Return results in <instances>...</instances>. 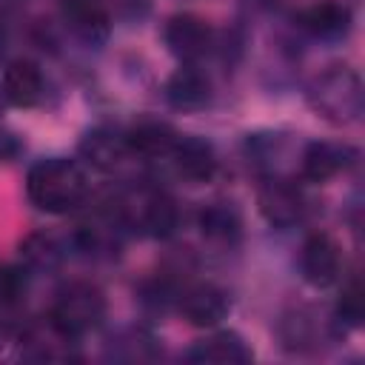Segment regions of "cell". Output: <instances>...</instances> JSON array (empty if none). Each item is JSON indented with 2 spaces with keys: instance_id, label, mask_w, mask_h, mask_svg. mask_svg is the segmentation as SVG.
Returning <instances> with one entry per match:
<instances>
[{
  "instance_id": "obj_16",
  "label": "cell",
  "mask_w": 365,
  "mask_h": 365,
  "mask_svg": "<svg viewBox=\"0 0 365 365\" xmlns=\"http://www.w3.org/2000/svg\"><path fill=\"white\" fill-rule=\"evenodd\" d=\"M60 23L63 31L86 48L106 46L114 29L106 0H60Z\"/></svg>"
},
{
  "instance_id": "obj_15",
  "label": "cell",
  "mask_w": 365,
  "mask_h": 365,
  "mask_svg": "<svg viewBox=\"0 0 365 365\" xmlns=\"http://www.w3.org/2000/svg\"><path fill=\"white\" fill-rule=\"evenodd\" d=\"M163 165L177 180L188 182V185H205L220 171V154H217L211 140H205L200 134H182L180 131V137H177V143H174V148Z\"/></svg>"
},
{
  "instance_id": "obj_20",
  "label": "cell",
  "mask_w": 365,
  "mask_h": 365,
  "mask_svg": "<svg viewBox=\"0 0 365 365\" xmlns=\"http://www.w3.org/2000/svg\"><path fill=\"white\" fill-rule=\"evenodd\" d=\"M71 257H74V251H71L68 234H57V231H46V228L26 234L17 245V262L31 277L57 274Z\"/></svg>"
},
{
  "instance_id": "obj_28",
  "label": "cell",
  "mask_w": 365,
  "mask_h": 365,
  "mask_svg": "<svg viewBox=\"0 0 365 365\" xmlns=\"http://www.w3.org/2000/svg\"><path fill=\"white\" fill-rule=\"evenodd\" d=\"M0 3H6V6H11V3H20V0H0Z\"/></svg>"
},
{
  "instance_id": "obj_22",
  "label": "cell",
  "mask_w": 365,
  "mask_h": 365,
  "mask_svg": "<svg viewBox=\"0 0 365 365\" xmlns=\"http://www.w3.org/2000/svg\"><path fill=\"white\" fill-rule=\"evenodd\" d=\"M177 137H180V131L171 123L157 120V117H143V120L125 125V140H128L131 157L143 160V163H151V165L165 163Z\"/></svg>"
},
{
  "instance_id": "obj_25",
  "label": "cell",
  "mask_w": 365,
  "mask_h": 365,
  "mask_svg": "<svg viewBox=\"0 0 365 365\" xmlns=\"http://www.w3.org/2000/svg\"><path fill=\"white\" fill-rule=\"evenodd\" d=\"M111 20L123 26H143L151 14V0H106Z\"/></svg>"
},
{
  "instance_id": "obj_12",
  "label": "cell",
  "mask_w": 365,
  "mask_h": 365,
  "mask_svg": "<svg viewBox=\"0 0 365 365\" xmlns=\"http://www.w3.org/2000/svg\"><path fill=\"white\" fill-rule=\"evenodd\" d=\"M297 268L311 288L317 291L334 288L345 274V257L339 240L328 231H311L299 245Z\"/></svg>"
},
{
  "instance_id": "obj_27",
  "label": "cell",
  "mask_w": 365,
  "mask_h": 365,
  "mask_svg": "<svg viewBox=\"0 0 365 365\" xmlns=\"http://www.w3.org/2000/svg\"><path fill=\"white\" fill-rule=\"evenodd\" d=\"M351 208H354V214H359V200H354V202H351ZM351 228H354V231H359V217H354V220H351Z\"/></svg>"
},
{
  "instance_id": "obj_3",
  "label": "cell",
  "mask_w": 365,
  "mask_h": 365,
  "mask_svg": "<svg viewBox=\"0 0 365 365\" xmlns=\"http://www.w3.org/2000/svg\"><path fill=\"white\" fill-rule=\"evenodd\" d=\"M302 97L317 117L336 128L356 125L365 114V86L359 71L348 63H331L317 71L305 83Z\"/></svg>"
},
{
  "instance_id": "obj_6",
  "label": "cell",
  "mask_w": 365,
  "mask_h": 365,
  "mask_svg": "<svg viewBox=\"0 0 365 365\" xmlns=\"http://www.w3.org/2000/svg\"><path fill=\"white\" fill-rule=\"evenodd\" d=\"M257 211L271 228L291 231L308 222L314 214V200L305 182L294 174L262 177L257 185Z\"/></svg>"
},
{
  "instance_id": "obj_24",
  "label": "cell",
  "mask_w": 365,
  "mask_h": 365,
  "mask_svg": "<svg viewBox=\"0 0 365 365\" xmlns=\"http://www.w3.org/2000/svg\"><path fill=\"white\" fill-rule=\"evenodd\" d=\"M336 291V299L331 305V319L339 328V334H351L359 331L365 322V297H362V279L359 274H348L342 277Z\"/></svg>"
},
{
  "instance_id": "obj_9",
  "label": "cell",
  "mask_w": 365,
  "mask_h": 365,
  "mask_svg": "<svg viewBox=\"0 0 365 365\" xmlns=\"http://www.w3.org/2000/svg\"><path fill=\"white\" fill-rule=\"evenodd\" d=\"M299 148L302 143H297V137L282 128H257L240 140V154L259 180L291 174V165L297 168Z\"/></svg>"
},
{
  "instance_id": "obj_14",
  "label": "cell",
  "mask_w": 365,
  "mask_h": 365,
  "mask_svg": "<svg viewBox=\"0 0 365 365\" xmlns=\"http://www.w3.org/2000/svg\"><path fill=\"white\" fill-rule=\"evenodd\" d=\"M160 97H163V103H165L171 111L197 114V111H205V108L214 103L217 86H214V77H211V71H208L205 66L180 63V66L163 80Z\"/></svg>"
},
{
  "instance_id": "obj_17",
  "label": "cell",
  "mask_w": 365,
  "mask_h": 365,
  "mask_svg": "<svg viewBox=\"0 0 365 365\" xmlns=\"http://www.w3.org/2000/svg\"><path fill=\"white\" fill-rule=\"evenodd\" d=\"M302 40L342 43L354 31V9L345 0H319L291 17Z\"/></svg>"
},
{
  "instance_id": "obj_1",
  "label": "cell",
  "mask_w": 365,
  "mask_h": 365,
  "mask_svg": "<svg viewBox=\"0 0 365 365\" xmlns=\"http://www.w3.org/2000/svg\"><path fill=\"white\" fill-rule=\"evenodd\" d=\"M106 200L111 202V208L117 211L120 222L131 237H148L165 242L177 237L185 222L182 202L154 180L123 185Z\"/></svg>"
},
{
  "instance_id": "obj_4",
  "label": "cell",
  "mask_w": 365,
  "mask_h": 365,
  "mask_svg": "<svg viewBox=\"0 0 365 365\" xmlns=\"http://www.w3.org/2000/svg\"><path fill=\"white\" fill-rule=\"evenodd\" d=\"M106 314H108V299L97 282L68 279L54 291L48 311H46V319L60 334L80 342L83 336H88L91 331H97L103 325Z\"/></svg>"
},
{
  "instance_id": "obj_2",
  "label": "cell",
  "mask_w": 365,
  "mask_h": 365,
  "mask_svg": "<svg viewBox=\"0 0 365 365\" xmlns=\"http://www.w3.org/2000/svg\"><path fill=\"white\" fill-rule=\"evenodd\" d=\"M88 168L77 157H40L26 171V197L43 214H71L88 202Z\"/></svg>"
},
{
  "instance_id": "obj_26",
  "label": "cell",
  "mask_w": 365,
  "mask_h": 365,
  "mask_svg": "<svg viewBox=\"0 0 365 365\" xmlns=\"http://www.w3.org/2000/svg\"><path fill=\"white\" fill-rule=\"evenodd\" d=\"M9 9H11V6L0 3V57H3L6 46H9V37H11V17H9Z\"/></svg>"
},
{
  "instance_id": "obj_11",
  "label": "cell",
  "mask_w": 365,
  "mask_h": 365,
  "mask_svg": "<svg viewBox=\"0 0 365 365\" xmlns=\"http://www.w3.org/2000/svg\"><path fill=\"white\" fill-rule=\"evenodd\" d=\"M0 94L9 106L23 108V111H34V108L51 106L54 86L37 60L17 57V60H9L0 71Z\"/></svg>"
},
{
  "instance_id": "obj_19",
  "label": "cell",
  "mask_w": 365,
  "mask_h": 365,
  "mask_svg": "<svg viewBox=\"0 0 365 365\" xmlns=\"http://www.w3.org/2000/svg\"><path fill=\"white\" fill-rule=\"evenodd\" d=\"M194 225L211 248L234 251L245 237V220L234 200H211L202 202L194 214Z\"/></svg>"
},
{
  "instance_id": "obj_21",
  "label": "cell",
  "mask_w": 365,
  "mask_h": 365,
  "mask_svg": "<svg viewBox=\"0 0 365 365\" xmlns=\"http://www.w3.org/2000/svg\"><path fill=\"white\" fill-rule=\"evenodd\" d=\"M182 359L197 365H248L254 362V348L245 342L242 334L217 325L202 339H194L182 351Z\"/></svg>"
},
{
  "instance_id": "obj_7",
  "label": "cell",
  "mask_w": 365,
  "mask_h": 365,
  "mask_svg": "<svg viewBox=\"0 0 365 365\" xmlns=\"http://www.w3.org/2000/svg\"><path fill=\"white\" fill-rule=\"evenodd\" d=\"M128 237L131 234L125 231V225L120 222V217H117V211L111 208L108 200L97 202L68 231L74 257H83V259H91V262H114L123 254Z\"/></svg>"
},
{
  "instance_id": "obj_23",
  "label": "cell",
  "mask_w": 365,
  "mask_h": 365,
  "mask_svg": "<svg viewBox=\"0 0 365 365\" xmlns=\"http://www.w3.org/2000/svg\"><path fill=\"white\" fill-rule=\"evenodd\" d=\"M163 339L145 328V325H128V328H117L108 339H106V359L114 362H154L163 356Z\"/></svg>"
},
{
  "instance_id": "obj_5",
  "label": "cell",
  "mask_w": 365,
  "mask_h": 365,
  "mask_svg": "<svg viewBox=\"0 0 365 365\" xmlns=\"http://www.w3.org/2000/svg\"><path fill=\"white\" fill-rule=\"evenodd\" d=\"M274 336L285 354L308 356V354H319L325 345L342 342L345 334H339V328L334 325L331 311H319L314 305L297 302L279 311L274 322Z\"/></svg>"
},
{
  "instance_id": "obj_13",
  "label": "cell",
  "mask_w": 365,
  "mask_h": 365,
  "mask_svg": "<svg viewBox=\"0 0 365 365\" xmlns=\"http://www.w3.org/2000/svg\"><path fill=\"white\" fill-rule=\"evenodd\" d=\"M231 291L211 282V279H185L177 302H174V314H180L188 325L194 328H217L222 319H228L231 314Z\"/></svg>"
},
{
  "instance_id": "obj_18",
  "label": "cell",
  "mask_w": 365,
  "mask_h": 365,
  "mask_svg": "<svg viewBox=\"0 0 365 365\" xmlns=\"http://www.w3.org/2000/svg\"><path fill=\"white\" fill-rule=\"evenodd\" d=\"M77 160L91 171H103V174L117 171L125 160H131L125 128L114 123L88 125L77 140Z\"/></svg>"
},
{
  "instance_id": "obj_10",
  "label": "cell",
  "mask_w": 365,
  "mask_h": 365,
  "mask_svg": "<svg viewBox=\"0 0 365 365\" xmlns=\"http://www.w3.org/2000/svg\"><path fill=\"white\" fill-rule=\"evenodd\" d=\"M362 154L345 140H305L297 157V177L305 185H325L359 165Z\"/></svg>"
},
{
  "instance_id": "obj_8",
  "label": "cell",
  "mask_w": 365,
  "mask_h": 365,
  "mask_svg": "<svg viewBox=\"0 0 365 365\" xmlns=\"http://www.w3.org/2000/svg\"><path fill=\"white\" fill-rule=\"evenodd\" d=\"M160 40L177 63L205 66L217 54L220 31L211 26V20H205L194 11H177V14L165 17Z\"/></svg>"
}]
</instances>
